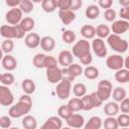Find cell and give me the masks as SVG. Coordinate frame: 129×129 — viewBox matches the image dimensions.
Wrapping results in <instances>:
<instances>
[{"instance_id":"cell-1","label":"cell","mask_w":129,"mask_h":129,"mask_svg":"<svg viewBox=\"0 0 129 129\" xmlns=\"http://www.w3.org/2000/svg\"><path fill=\"white\" fill-rule=\"evenodd\" d=\"M31 108H32V99H31L30 95L23 94L19 98L18 102L9 108L8 115L11 118L24 117V116L28 115Z\"/></svg>"},{"instance_id":"cell-2","label":"cell","mask_w":129,"mask_h":129,"mask_svg":"<svg viewBox=\"0 0 129 129\" xmlns=\"http://www.w3.org/2000/svg\"><path fill=\"white\" fill-rule=\"evenodd\" d=\"M0 34L5 39H14V38H22L25 32L18 25H6L3 24L0 27Z\"/></svg>"},{"instance_id":"cell-3","label":"cell","mask_w":129,"mask_h":129,"mask_svg":"<svg viewBox=\"0 0 129 129\" xmlns=\"http://www.w3.org/2000/svg\"><path fill=\"white\" fill-rule=\"evenodd\" d=\"M107 42L108 45L118 53H123L127 49H129V44L127 40L117 34H110V36L107 38Z\"/></svg>"},{"instance_id":"cell-4","label":"cell","mask_w":129,"mask_h":129,"mask_svg":"<svg viewBox=\"0 0 129 129\" xmlns=\"http://www.w3.org/2000/svg\"><path fill=\"white\" fill-rule=\"evenodd\" d=\"M97 95L98 97L100 98V100L102 102L104 101H107L112 93H113V86H112V83L108 80H102L98 83V88H97Z\"/></svg>"},{"instance_id":"cell-5","label":"cell","mask_w":129,"mask_h":129,"mask_svg":"<svg viewBox=\"0 0 129 129\" xmlns=\"http://www.w3.org/2000/svg\"><path fill=\"white\" fill-rule=\"evenodd\" d=\"M91 47L92 46L87 39H81V40H78L74 44L72 52H73L74 56H77L80 59L83 56L91 53Z\"/></svg>"},{"instance_id":"cell-6","label":"cell","mask_w":129,"mask_h":129,"mask_svg":"<svg viewBox=\"0 0 129 129\" xmlns=\"http://www.w3.org/2000/svg\"><path fill=\"white\" fill-rule=\"evenodd\" d=\"M83 104H84V110L85 111H90L94 108H98L100 107L103 102L100 100V98L98 97L96 92H93L89 95H86L82 98Z\"/></svg>"},{"instance_id":"cell-7","label":"cell","mask_w":129,"mask_h":129,"mask_svg":"<svg viewBox=\"0 0 129 129\" xmlns=\"http://www.w3.org/2000/svg\"><path fill=\"white\" fill-rule=\"evenodd\" d=\"M71 91H72V83H71V81L62 79L56 85L55 93H56V96L58 97V99H60V100L69 99V97L71 95Z\"/></svg>"},{"instance_id":"cell-8","label":"cell","mask_w":129,"mask_h":129,"mask_svg":"<svg viewBox=\"0 0 129 129\" xmlns=\"http://www.w3.org/2000/svg\"><path fill=\"white\" fill-rule=\"evenodd\" d=\"M62 74H63V79L64 80H68V81L72 82L74 79H76L77 77L84 74V70L81 67V64L74 62L69 68H66V69L63 68L62 69Z\"/></svg>"},{"instance_id":"cell-9","label":"cell","mask_w":129,"mask_h":129,"mask_svg":"<svg viewBox=\"0 0 129 129\" xmlns=\"http://www.w3.org/2000/svg\"><path fill=\"white\" fill-rule=\"evenodd\" d=\"M22 15H23V12L20 10V8H17V7L11 8L6 12L5 19L8 25H18L23 19Z\"/></svg>"},{"instance_id":"cell-10","label":"cell","mask_w":129,"mask_h":129,"mask_svg":"<svg viewBox=\"0 0 129 129\" xmlns=\"http://www.w3.org/2000/svg\"><path fill=\"white\" fill-rule=\"evenodd\" d=\"M106 66L112 71H119L124 67V58L120 54H111L106 59Z\"/></svg>"},{"instance_id":"cell-11","label":"cell","mask_w":129,"mask_h":129,"mask_svg":"<svg viewBox=\"0 0 129 129\" xmlns=\"http://www.w3.org/2000/svg\"><path fill=\"white\" fill-rule=\"evenodd\" d=\"M92 49L94 51V53L98 56V57H105L107 55V47H106V44L104 42L103 39L101 38H94L93 41H92Z\"/></svg>"},{"instance_id":"cell-12","label":"cell","mask_w":129,"mask_h":129,"mask_svg":"<svg viewBox=\"0 0 129 129\" xmlns=\"http://www.w3.org/2000/svg\"><path fill=\"white\" fill-rule=\"evenodd\" d=\"M14 102V96L8 87L1 85L0 86V104L4 107L11 106Z\"/></svg>"},{"instance_id":"cell-13","label":"cell","mask_w":129,"mask_h":129,"mask_svg":"<svg viewBox=\"0 0 129 129\" xmlns=\"http://www.w3.org/2000/svg\"><path fill=\"white\" fill-rule=\"evenodd\" d=\"M57 61L58 63L63 67L64 69L66 68H69L71 64H73L74 62V54L72 51L70 50H61L59 53H58V56H57Z\"/></svg>"},{"instance_id":"cell-14","label":"cell","mask_w":129,"mask_h":129,"mask_svg":"<svg viewBox=\"0 0 129 129\" xmlns=\"http://www.w3.org/2000/svg\"><path fill=\"white\" fill-rule=\"evenodd\" d=\"M46 79L51 84H58L63 79L62 70L58 67L51 70H46Z\"/></svg>"},{"instance_id":"cell-15","label":"cell","mask_w":129,"mask_h":129,"mask_svg":"<svg viewBox=\"0 0 129 129\" xmlns=\"http://www.w3.org/2000/svg\"><path fill=\"white\" fill-rule=\"evenodd\" d=\"M111 30L113 31V34H117V35L123 34L129 30V22L123 19L115 20L111 26Z\"/></svg>"},{"instance_id":"cell-16","label":"cell","mask_w":129,"mask_h":129,"mask_svg":"<svg viewBox=\"0 0 129 129\" xmlns=\"http://www.w3.org/2000/svg\"><path fill=\"white\" fill-rule=\"evenodd\" d=\"M62 121L58 116H51L46 119L39 129H61Z\"/></svg>"},{"instance_id":"cell-17","label":"cell","mask_w":129,"mask_h":129,"mask_svg":"<svg viewBox=\"0 0 129 129\" xmlns=\"http://www.w3.org/2000/svg\"><path fill=\"white\" fill-rule=\"evenodd\" d=\"M40 41H41V38L39 34L35 32L28 33L24 38V43L29 48H36L38 45H40Z\"/></svg>"},{"instance_id":"cell-18","label":"cell","mask_w":129,"mask_h":129,"mask_svg":"<svg viewBox=\"0 0 129 129\" xmlns=\"http://www.w3.org/2000/svg\"><path fill=\"white\" fill-rule=\"evenodd\" d=\"M1 64H2L4 70H6L8 72H11V71H14L16 69L17 60H16V58L13 55L5 54V55H3L2 59H1Z\"/></svg>"},{"instance_id":"cell-19","label":"cell","mask_w":129,"mask_h":129,"mask_svg":"<svg viewBox=\"0 0 129 129\" xmlns=\"http://www.w3.org/2000/svg\"><path fill=\"white\" fill-rule=\"evenodd\" d=\"M67 124L71 128H81L85 126V119L81 114H73L68 120H66Z\"/></svg>"},{"instance_id":"cell-20","label":"cell","mask_w":129,"mask_h":129,"mask_svg":"<svg viewBox=\"0 0 129 129\" xmlns=\"http://www.w3.org/2000/svg\"><path fill=\"white\" fill-rule=\"evenodd\" d=\"M58 17L64 25H68V24H71L76 19V13L74 11H72L71 9H69V10H59L58 11Z\"/></svg>"},{"instance_id":"cell-21","label":"cell","mask_w":129,"mask_h":129,"mask_svg":"<svg viewBox=\"0 0 129 129\" xmlns=\"http://www.w3.org/2000/svg\"><path fill=\"white\" fill-rule=\"evenodd\" d=\"M81 35L84 39H94L96 36V28L91 24H85L81 27Z\"/></svg>"},{"instance_id":"cell-22","label":"cell","mask_w":129,"mask_h":129,"mask_svg":"<svg viewBox=\"0 0 129 129\" xmlns=\"http://www.w3.org/2000/svg\"><path fill=\"white\" fill-rule=\"evenodd\" d=\"M120 111V108H119V105L117 104V102H109L105 105L104 107V113L108 116V117H114L116 115H118Z\"/></svg>"},{"instance_id":"cell-23","label":"cell","mask_w":129,"mask_h":129,"mask_svg":"<svg viewBox=\"0 0 129 129\" xmlns=\"http://www.w3.org/2000/svg\"><path fill=\"white\" fill-rule=\"evenodd\" d=\"M40 47L44 51H51L55 47V40L51 36H43L41 37Z\"/></svg>"},{"instance_id":"cell-24","label":"cell","mask_w":129,"mask_h":129,"mask_svg":"<svg viewBox=\"0 0 129 129\" xmlns=\"http://www.w3.org/2000/svg\"><path fill=\"white\" fill-rule=\"evenodd\" d=\"M103 126V121L98 116H93L89 119V121L85 124L84 129H101Z\"/></svg>"},{"instance_id":"cell-25","label":"cell","mask_w":129,"mask_h":129,"mask_svg":"<svg viewBox=\"0 0 129 129\" xmlns=\"http://www.w3.org/2000/svg\"><path fill=\"white\" fill-rule=\"evenodd\" d=\"M21 88H22V91L24 92V94L31 95L35 92L36 86H35V83L31 79H25L21 83Z\"/></svg>"},{"instance_id":"cell-26","label":"cell","mask_w":129,"mask_h":129,"mask_svg":"<svg viewBox=\"0 0 129 129\" xmlns=\"http://www.w3.org/2000/svg\"><path fill=\"white\" fill-rule=\"evenodd\" d=\"M68 107L70 108V110L74 113V112H79L81 110H84V104L82 101V98H73L69 101V103L67 104Z\"/></svg>"},{"instance_id":"cell-27","label":"cell","mask_w":129,"mask_h":129,"mask_svg":"<svg viewBox=\"0 0 129 129\" xmlns=\"http://www.w3.org/2000/svg\"><path fill=\"white\" fill-rule=\"evenodd\" d=\"M22 126L24 129H36L37 121L32 115H26L22 119Z\"/></svg>"},{"instance_id":"cell-28","label":"cell","mask_w":129,"mask_h":129,"mask_svg":"<svg viewBox=\"0 0 129 129\" xmlns=\"http://www.w3.org/2000/svg\"><path fill=\"white\" fill-rule=\"evenodd\" d=\"M19 26H20L21 29L26 33V32H28V31H31V30L34 28V26H35V21H34V19L31 18V17H24V18L21 20V22L19 23Z\"/></svg>"},{"instance_id":"cell-29","label":"cell","mask_w":129,"mask_h":129,"mask_svg":"<svg viewBox=\"0 0 129 129\" xmlns=\"http://www.w3.org/2000/svg\"><path fill=\"white\" fill-rule=\"evenodd\" d=\"M85 15L88 19H96L100 15V8L97 5H89L85 10Z\"/></svg>"},{"instance_id":"cell-30","label":"cell","mask_w":129,"mask_h":129,"mask_svg":"<svg viewBox=\"0 0 129 129\" xmlns=\"http://www.w3.org/2000/svg\"><path fill=\"white\" fill-rule=\"evenodd\" d=\"M110 32L111 28L106 24H100L96 27V35L98 36V38H108L110 36Z\"/></svg>"},{"instance_id":"cell-31","label":"cell","mask_w":129,"mask_h":129,"mask_svg":"<svg viewBox=\"0 0 129 129\" xmlns=\"http://www.w3.org/2000/svg\"><path fill=\"white\" fill-rule=\"evenodd\" d=\"M115 80L120 84L129 83V71L126 69H121L115 73Z\"/></svg>"},{"instance_id":"cell-32","label":"cell","mask_w":129,"mask_h":129,"mask_svg":"<svg viewBox=\"0 0 129 129\" xmlns=\"http://www.w3.org/2000/svg\"><path fill=\"white\" fill-rule=\"evenodd\" d=\"M41 7L44 12L51 13L57 8V0H43L41 1Z\"/></svg>"},{"instance_id":"cell-33","label":"cell","mask_w":129,"mask_h":129,"mask_svg":"<svg viewBox=\"0 0 129 129\" xmlns=\"http://www.w3.org/2000/svg\"><path fill=\"white\" fill-rule=\"evenodd\" d=\"M73 93L77 98H83L86 96L87 93V87L83 83H77L73 87Z\"/></svg>"},{"instance_id":"cell-34","label":"cell","mask_w":129,"mask_h":129,"mask_svg":"<svg viewBox=\"0 0 129 129\" xmlns=\"http://www.w3.org/2000/svg\"><path fill=\"white\" fill-rule=\"evenodd\" d=\"M84 76L89 80H95L99 77V70L94 66L86 67L84 70Z\"/></svg>"},{"instance_id":"cell-35","label":"cell","mask_w":129,"mask_h":129,"mask_svg":"<svg viewBox=\"0 0 129 129\" xmlns=\"http://www.w3.org/2000/svg\"><path fill=\"white\" fill-rule=\"evenodd\" d=\"M112 96H113V100L115 102H122L124 99H126V91L124 88L116 87L113 90Z\"/></svg>"},{"instance_id":"cell-36","label":"cell","mask_w":129,"mask_h":129,"mask_svg":"<svg viewBox=\"0 0 129 129\" xmlns=\"http://www.w3.org/2000/svg\"><path fill=\"white\" fill-rule=\"evenodd\" d=\"M74 113L70 110V108L68 107V105H61L60 107H58L57 109V116L60 119H64L68 120Z\"/></svg>"},{"instance_id":"cell-37","label":"cell","mask_w":129,"mask_h":129,"mask_svg":"<svg viewBox=\"0 0 129 129\" xmlns=\"http://www.w3.org/2000/svg\"><path fill=\"white\" fill-rule=\"evenodd\" d=\"M1 49L3 53L10 54L14 49V41L12 39H4L1 43Z\"/></svg>"},{"instance_id":"cell-38","label":"cell","mask_w":129,"mask_h":129,"mask_svg":"<svg viewBox=\"0 0 129 129\" xmlns=\"http://www.w3.org/2000/svg\"><path fill=\"white\" fill-rule=\"evenodd\" d=\"M61 39L64 43H68V44H71L73 42H75L76 40V33L73 31V30H64L61 34Z\"/></svg>"},{"instance_id":"cell-39","label":"cell","mask_w":129,"mask_h":129,"mask_svg":"<svg viewBox=\"0 0 129 129\" xmlns=\"http://www.w3.org/2000/svg\"><path fill=\"white\" fill-rule=\"evenodd\" d=\"M45 54L44 53H36L33 56L32 63L36 69H43L44 68V59H45Z\"/></svg>"},{"instance_id":"cell-40","label":"cell","mask_w":129,"mask_h":129,"mask_svg":"<svg viewBox=\"0 0 129 129\" xmlns=\"http://www.w3.org/2000/svg\"><path fill=\"white\" fill-rule=\"evenodd\" d=\"M103 127L104 129H118L119 125L117 122V119L114 117H107L103 121Z\"/></svg>"},{"instance_id":"cell-41","label":"cell","mask_w":129,"mask_h":129,"mask_svg":"<svg viewBox=\"0 0 129 129\" xmlns=\"http://www.w3.org/2000/svg\"><path fill=\"white\" fill-rule=\"evenodd\" d=\"M15 81V78L14 76L11 74V73H4L0 76V82L3 86H11Z\"/></svg>"},{"instance_id":"cell-42","label":"cell","mask_w":129,"mask_h":129,"mask_svg":"<svg viewBox=\"0 0 129 129\" xmlns=\"http://www.w3.org/2000/svg\"><path fill=\"white\" fill-rule=\"evenodd\" d=\"M18 8H20V10L25 14L30 13L33 10V2L31 0H21Z\"/></svg>"},{"instance_id":"cell-43","label":"cell","mask_w":129,"mask_h":129,"mask_svg":"<svg viewBox=\"0 0 129 129\" xmlns=\"http://www.w3.org/2000/svg\"><path fill=\"white\" fill-rule=\"evenodd\" d=\"M57 59L53 56V55H46L45 59H44V68L46 70H51V69H55L57 68Z\"/></svg>"},{"instance_id":"cell-44","label":"cell","mask_w":129,"mask_h":129,"mask_svg":"<svg viewBox=\"0 0 129 129\" xmlns=\"http://www.w3.org/2000/svg\"><path fill=\"white\" fill-rule=\"evenodd\" d=\"M119 127L121 128H128L129 127V114H120L118 115V117L116 118Z\"/></svg>"},{"instance_id":"cell-45","label":"cell","mask_w":129,"mask_h":129,"mask_svg":"<svg viewBox=\"0 0 129 129\" xmlns=\"http://www.w3.org/2000/svg\"><path fill=\"white\" fill-rule=\"evenodd\" d=\"M116 16H117V13L114 9L110 8V9H107L104 11V18L106 21L108 22H114L115 19H116Z\"/></svg>"},{"instance_id":"cell-46","label":"cell","mask_w":129,"mask_h":129,"mask_svg":"<svg viewBox=\"0 0 129 129\" xmlns=\"http://www.w3.org/2000/svg\"><path fill=\"white\" fill-rule=\"evenodd\" d=\"M12 121L10 116H2L0 117V127L3 129H9L11 127Z\"/></svg>"},{"instance_id":"cell-47","label":"cell","mask_w":129,"mask_h":129,"mask_svg":"<svg viewBox=\"0 0 129 129\" xmlns=\"http://www.w3.org/2000/svg\"><path fill=\"white\" fill-rule=\"evenodd\" d=\"M72 0H57V8L59 10H69L71 9Z\"/></svg>"},{"instance_id":"cell-48","label":"cell","mask_w":129,"mask_h":129,"mask_svg":"<svg viewBox=\"0 0 129 129\" xmlns=\"http://www.w3.org/2000/svg\"><path fill=\"white\" fill-rule=\"evenodd\" d=\"M119 108H120V111H121L122 113L128 114V113H129V98H126V99H124L122 102H120Z\"/></svg>"},{"instance_id":"cell-49","label":"cell","mask_w":129,"mask_h":129,"mask_svg":"<svg viewBox=\"0 0 129 129\" xmlns=\"http://www.w3.org/2000/svg\"><path fill=\"white\" fill-rule=\"evenodd\" d=\"M98 5L100 8H104L105 10H107V9H110L112 7L113 1L112 0H99Z\"/></svg>"},{"instance_id":"cell-50","label":"cell","mask_w":129,"mask_h":129,"mask_svg":"<svg viewBox=\"0 0 129 129\" xmlns=\"http://www.w3.org/2000/svg\"><path fill=\"white\" fill-rule=\"evenodd\" d=\"M119 15L121 17V19L126 20L129 22V6L128 7H123L120 9L119 11Z\"/></svg>"},{"instance_id":"cell-51","label":"cell","mask_w":129,"mask_h":129,"mask_svg":"<svg viewBox=\"0 0 129 129\" xmlns=\"http://www.w3.org/2000/svg\"><path fill=\"white\" fill-rule=\"evenodd\" d=\"M80 61H81L82 64H84V66H86V67H89V66L92 63V61H93L92 53H89V54L83 56L82 58H80Z\"/></svg>"},{"instance_id":"cell-52","label":"cell","mask_w":129,"mask_h":129,"mask_svg":"<svg viewBox=\"0 0 129 129\" xmlns=\"http://www.w3.org/2000/svg\"><path fill=\"white\" fill-rule=\"evenodd\" d=\"M83 5V1L82 0H72V4H71V10L72 11H77L79 10Z\"/></svg>"},{"instance_id":"cell-53","label":"cell","mask_w":129,"mask_h":129,"mask_svg":"<svg viewBox=\"0 0 129 129\" xmlns=\"http://www.w3.org/2000/svg\"><path fill=\"white\" fill-rule=\"evenodd\" d=\"M21 0H6L5 3L7 6L11 7V8H16L17 6L19 7V4H20Z\"/></svg>"},{"instance_id":"cell-54","label":"cell","mask_w":129,"mask_h":129,"mask_svg":"<svg viewBox=\"0 0 129 129\" xmlns=\"http://www.w3.org/2000/svg\"><path fill=\"white\" fill-rule=\"evenodd\" d=\"M119 4L122 7H128L129 6V0H119Z\"/></svg>"},{"instance_id":"cell-55","label":"cell","mask_w":129,"mask_h":129,"mask_svg":"<svg viewBox=\"0 0 129 129\" xmlns=\"http://www.w3.org/2000/svg\"><path fill=\"white\" fill-rule=\"evenodd\" d=\"M124 67H125V69H126V70H128V71H129V55H128V56H126V58L124 59Z\"/></svg>"},{"instance_id":"cell-56","label":"cell","mask_w":129,"mask_h":129,"mask_svg":"<svg viewBox=\"0 0 129 129\" xmlns=\"http://www.w3.org/2000/svg\"><path fill=\"white\" fill-rule=\"evenodd\" d=\"M61 129H73V128H71V127H69V126H68V127H62Z\"/></svg>"},{"instance_id":"cell-57","label":"cell","mask_w":129,"mask_h":129,"mask_svg":"<svg viewBox=\"0 0 129 129\" xmlns=\"http://www.w3.org/2000/svg\"><path fill=\"white\" fill-rule=\"evenodd\" d=\"M9 129H19V128L18 127H10Z\"/></svg>"},{"instance_id":"cell-58","label":"cell","mask_w":129,"mask_h":129,"mask_svg":"<svg viewBox=\"0 0 129 129\" xmlns=\"http://www.w3.org/2000/svg\"><path fill=\"white\" fill-rule=\"evenodd\" d=\"M121 129H129V128H121Z\"/></svg>"}]
</instances>
